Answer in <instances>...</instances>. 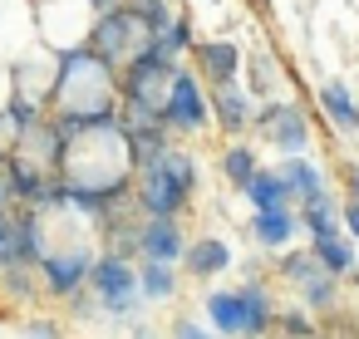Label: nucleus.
Wrapping results in <instances>:
<instances>
[{"mask_svg": "<svg viewBox=\"0 0 359 339\" xmlns=\"http://www.w3.org/2000/svg\"><path fill=\"white\" fill-rule=\"evenodd\" d=\"M50 109L79 113L89 128L118 123V69L104 55H94V45L60 50V84H55Z\"/></svg>", "mask_w": 359, "mask_h": 339, "instance_id": "nucleus-1", "label": "nucleus"}, {"mask_svg": "<svg viewBox=\"0 0 359 339\" xmlns=\"http://www.w3.org/2000/svg\"><path fill=\"white\" fill-rule=\"evenodd\" d=\"M276 314H280V300L266 280H241V285L202 295V319L222 339H271Z\"/></svg>", "mask_w": 359, "mask_h": 339, "instance_id": "nucleus-2", "label": "nucleus"}, {"mask_svg": "<svg viewBox=\"0 0 359 339\" xmlns=\"http://www.w3.org/2000/svg\"><path fill=\"white\" fill-rule=\"evenodd\" d=\"M197 192H202V158L182 143H172L168 158L133 172V197L143 216H187Z\"/></svg>", "mask_w": 359, "mask_h": 339, "instance_id": "nucleus-3", "label": "nucleus"}, {"mask_svg": "<svg viewBox=\"0 0 359 339\" xmlns=\"http://www.w3.org/2000/svg\"><path fill=\"white\" fill-rule=\"evenodd\" d=\"M271 265H276L280 285L295 295V305H305L310 314H339L344 280H339V275H334V270L310 251V241H305L300 251H295V246H290V251H280Z\"/></svg>", "mask_w": 359, "mask_h": 339, "instance_id": "nucleus-4", "label": "nucleus"}, {"mask_svg": "<svg viewBox=\"0 0 359 339\" xmlns=\"http://www.w3.org/2000/svg\"><path fill=\"white\" fill-rule=\"evenodd\" d=\"M89 290H94L104 319H114V324H133V319H143V310H148V300H143V290H138V261H128V256L99 251V261H94V270H89Z\"/></svg>", "mask_w": 359, "mask_h": 339, "instance_id": "nucleus-5", "label": "nucleus"}, {"mask_svg": "<svg viewBox=\"0 0 359 339\" xmlns=\"http://www.w3.org/2000/svg\"><path fill=\"white\" fill-rule=\"evenodd\" d=\"M94 261H99V236L94 231H84L79 241L69 236V241H55L45 256H40V285H45V300H69L74 290H84L89 285V270H94Z\"/></svg>", "mask_w": 359, "mask_h": 339, "instance_id": "nucleus-6", "label": "nucleus"}, {"mask_svg": "<svg viewBox=\"0 0 359 339\" xmlns=\"http://www.w3.org/2000/svg\"><path fill=\"white\" fill-rule=\"evenodd\" d=\"M177 60H168L158 45H148L143 55H133L123 69H118V104H133V109H148L163 118V104H168V89L177 79Z\"/></svg>", "mask_w": 359, "mask_h": 339, "instance_id": "nucleus-7", "label": "nucleus"}, {"mask_svg": "<svg viewBox=\"0 0 359 339\" xmlns=\"http://www.w3.org/2000/svg\"><path fill=\"white\" fill-rule=\"evenodd\" d=\"M163 123H168V133H172L177 143L217 133V118H212V89L202 84V74H197L192 64L177 69V79H172V89H168V104H163Z\"/></svg>", "mask_w": 359, "mask_h": 339, "instance_id": "nucleus-8", "label": "nucleus"}, {"mask_svg": "<svg viewBox=\"0 0 359 339\" xmlns=\"http://www.w3.org/2000/svg\"><path fill=\"white\" fill-rule=\"evenodd\" d=\"M271 153L280 158H300V153H315V133H310V113L295 104V99H261L256 104V128H251Z\"/></svg>", "mask_w": 359, "mask_h": 339, "instance_id": "nucleus-9", "label": "nucleus"}, {"mask_svg": "<svg viewBox=\"0 0 359 339\" xmlns=\"http://www.w3.org/2000/svg\"><path fill=\"white\" fill-rule=\"evenodd\" d=\"M89 45H94V55H104L114 69H123L133 55H143V50L153 45V30H148L143 15L133 11V0H123V6H114V11H99V20H94V30H89Z\"/></svg>", "mask_w": 359, "mask_h": 339, "instance_id": "nucleus-10", "label": "nucleus"}, {"mask_svg": "<svg viewBox=\"0 0 359 339\" xmlns=\"http://www.w3.org/2000/svg\"><path fill=\"white\" fill-rule=\"evenodd\" d=\"M246 236H251V246L266 256V261H276L280 251H290L305 231H300V212L295 207H271V212H251L246 216Z\"/></svg>", "mask_w": 359, "mask_h": 339, "instance_id": "nucleus-11", "label": "nucleus"}, {"mask_svg": "<svg viewBox=\"0 0 359 339\" xmlns=\"http://www.w3.org/2000/svg\"><path fill=\"white\" fill-rule=\"evenodd\" d=\"M40 45V6L35 0H0V60L15 64Z\"/></svg>", "mask_w": 359, "mask_h": 339, "instance_id": "nucleus-12", "label": "nucleus"}, {"mask_svg": "<svg viewBox=\"0 0 359 339\" xmlns=\"http://www.w3.org/2000/svg\"><path fill=\"white\" fill-rule=\"evenodd\" d=\"M187 64L202 74V84L207 89H217V84H236L241 79V69H246V50L236 45V40H197L192 45V55H187Z\"/></svg>", "mask_w": 359, "mask_h": 339, "instance_id": "nucleus-13", "label": "nucleus"}, {"mask_svg": "<svg viewBox=\"0 0 359 339\" xmlns=\"http://www.w3.org/2000/svg\"><path fill=\"white\" fill-rule=\"evenodd\" d=\"M11 79H15V94L50 104V99H55V84H60V50H50V45L25 50V55L11 64Z\"/></svg>", "mask_w": 359, "mask_h": 339, "instance_id": "nucleus-14", "label": "nucleus"}, {"mask_svg": "<svg viewBox=\"0 0 359 339\" xmlns=\"http://www.w3.org/2000/svg\"><path fill=\"white\" fill-rule=\"evenodd\" d=\"M256 94L236 79V84H217L212 89V118H217V133L222 138H241L256 128Z\"/></svg>", "mask_w": 359, "mask_h": 339, "instance_id": "nucleus-15", "label": "nucleus"}, {"mask_svg": "<svg viewBox=\"0 0 359 339\" xmlns=\"http://www.w3.org/2000/svg\"><path fill=\"white\" fill-rule=\"evenodd\" d=\"M226 270H236V246H231L226 236H192V241H187V251H182V275L212 285V280H222Z\"/></svg>", "mask_w": 359, "mask_h": 339, "instance_id": "nucleus-16", "label": "nucleus"}, {"mask_svg": "<svg viewBox=\"0 0 359 339\" xmlns=\"http://www.w3.org/2000/svg\"><path fill=\"white\" fill-rule=\"evenodd\" d=\"M315 104H320L325 123L334 128V138H359V94L349 79H325L315 89Z\"/></svg>", "mask_w": 359, "mask_h": 339, "instance_id": "nucleus-17", "label": "nucleus"}, {"mask_svg": "<svg viewBox=\"0 0 359 339\" xmlns=\"http://www.w3.org/2000/svg\"><path fill=\"white\" fill-rule=\"evenodd\" d=\"M182 251H187V231H182V216H143V231H138V261H172L182 265Z\"/></svg>", "mask_w": 359, "mask_h": 339, "instance_id": "nucleus-18", "label": "nucleus"}, {"mask_svg": "<svg viewBox=\"0 0 359 339\" xmlns=\"http://www.w3.org/2000/svg\"><path fill=\"white\" fill-rule=\"evenodd\" d=\"M295 212H300V231H305V241H320V236L344 231V197H334V192L305 197V202H295Z\"/></svg>", "mask_w": 359, "mask_h": 339, "instance_id": "nucleus-19", "label": "nucleus"}, {"mask_svg": "<svg viewBox=\"0 0 359 339\" xmlns=\"http://www.w3.org/2000/svg\"><path fill=\"white\" fill-rule=\"evenodd\" d=\"M138 290H143V300L148 305H172L177 295H182V265H172V261H138Z\"/></svg>", "mask_w": 359, "mask_h": 339, "instance_id": "nucleus-20", "label": "nucleus"}, {"mask_svg": "<svg viewBox=\"0 0 359 339\" xmlns=\"http://www.w3.org/2000/svg\"><path fill=\"white\" fill-rule=\"evenodd\" d=\"M285 84H290V74H285L280 55H271V50H251L246 55V89L256 99H280Z\"/></svg>", "mask_w": 359, "mask_h": 339, "instance_id": "nucleus-21", "label": "nucleus"}, {"mask_svg": "<svg viewBox=\"0 0 359 339\" xmlns=\"http://www.w3.org/2000/svg\"><path fill=\"white\" fill-rule=\"evenodd\" d=\"M266 162H261V153L246 143V138H226V148H222V158H217V172H222V182L231 187V192H246V182L261 172Z\"/></svg>", "mask_w": 359, "mask_h": 339, "instance_id": "nucleus-22", "label": "nucleus"}, {"mask_svg": "<svg viewBox=\"0 0 359 339\" xmlns=\"http://www.w3.org/2000/svg\"><path fill=\"white\" fill-rule=\"evenodd\" d=\"M276 167L285 172V182H290V197H295V202L330 192V172H325V162H320L315 153H300V158H280Z\"/></svg>", "mask_w": 359, "mask_h": 339, "instance_id": "nucleus-23", "label": "nucleus"}, {"mask_svg": "<svg viewBox=\"0 0 359 339\" xmlns=\"http://www.w3.org/2000/svg\"><path fill=\"white\" fill-rule=\"evenodd\" d=\"M0 300H6V310H35L45 300L40 270L35 265H6L0 270Z\"/></svg>", "mask_w": 359, "mask_h": 339, "instance_id": "nucleus-24", "label": "nucleus"}, {"mask_svg": "<svg viewBox=\"0 0 359 339\" xmlns=\"http://www.w3.org/2000/svg\"><path fill=\"white\" fill-rule=\"evenodd\" d=\"M246 207L251 212H271V207H295V197H290V182H285V172L280 167H261L251 182H246Z\"/></svg>", "mask_w": 359, "mask_h": 339, "instance_id": "nucleus-25", "label": "nucleus"}, {"mask_svg": "<svg viewBox=\"0 0 359 339\" xmlns=\"http://www.w3.org/2000/svg\"><path fill=\"white\" fill-rule=\"evenodd\" d=\"M310 251H315V256H320V261H325V265H330V270H334L339 280H344V275H349V270L359 265V241H354L349 231L320 236V241H310Z\"/></svg>", "mask_w": 359, "mask_h": 339, "instance_id": "nucleus-26", "label": "nucleus"}, {"mask_svg": "<svg viewBox=\"0 0 359 339\" xmlns=\"http://www.w3.org/2000/svg\"><path fill=\"white\" fill-rule=\"evenodd\" d=\"M276 334H285V339H315L320 334V314H310L305 305H280Z\"/></svg>", "mask_w": 359, "mask_h": 339, "instance_id": "nucleus-27", "label": "nucleus"}, {"mask_svg": "<svg viewBox=\"0 0 359 339\" xmlns=\"http://www.w3.org/2000/svg\"><path fill=\"white\" fill-rule=\"evenodd\" d=\"M65 314L74 319V324H99L104 319V310H99V300H94V290L84 285V290H74L69 300H65Z\"/></svg>", "mask_w": 359, "mask_h": 339, "instance_id": "nucleus-28", "label": "nucleus"}, {"mask_svg": "<svg viewBox=\"0 0 359 339\" xmlns=\"http://www.w3.org/2000/svg\"><path fill=\"white\" fill-rule=\"evenodd\" d=\"M20 339H65V324L55 314H25L20 319Z\"/></svg>", "mask_w": 359, "mask_h": 339, "instance_id": "nucleus-29", "label": "nucleus"}, {"mask_svg": "<svg viewBox=\"0 0 359 339\" xmlns=\"http://www.w3.org/2000/svg\"><path fill=\"white\" fill-rule=\"evenodd\" d=\"M172 339H222L212 324H202V319H192V314H177L172 319Z\"/></svg>", "mask_w": 359, "mask_h": 339, "instance_id": "nucleus-30", "label": "nucleus"}, {"mask_svg": "<svg viewBox=\"0 0 359 339\" xmlns=\"http://www.w3.org/2000/svg\"><path fill=\"white\" fill-rule=\"evenodd\" d=\"M339 187H344V197L359 202V162H344V167H339Z\"/></svg>", "mask_w": 359, "mask_h": 339, "instance_id": "nucleus-31", "label": "nucleus"}, {"mask_svg": "<svg viewBox=\"0 0 359 339\" xmlns=\"http://www.w3.org/2000/svg\"><path fill=\"white\" fill-rule=\"evenodd\" d=\"M344 231L359 241V202H354V197H344Z\"/></svg>", "mask_w": 359, "mask_h": 339, "instance_id": "nucleus-32", "label": "nucleus"}, {"mask_svg": "<svg viewBox=\"0 0 359 339\" xmlns=\"http://www.w3.org/2000/svg\"><path fill=\"white\" fill-rule=\"evenodd\" d=\"M11 94H15V79H11V64L0 60V109L11 104Z\"/></svg>", "mask_w": 359, "mask_h": 339, "instance_id": "nucleus-33", "label": "nucleus"}, {"mask_svg": "<svg viewBox=\"0 0 359 339\" xmlns=\"http://www.w3.org/2000/svg\"><path fill=\"white\" fill-rule=\"evenodd\" d=\"M128 329H133V334H128V339H158V329H153V324H148V319H133V324H128Z\"/></svg>", "mask_w": 359, "mask_h": 339, "instance_id": "nucleus-34", "label": "nucleus"}, {"mask_svg": "<svg viewBox=\"0 0 359 339\" xmlns=\"http://www.w3.org/2000/svg\"><path fill=\"white\" fill-rule=\"evenodd\" d=\"M94 11H114V6H123V0H89Z\"/></svg>", "mask_w": 359, "mask_h": 339, "instance_id": "nucleus-35", "label": "nucleus"}, {"mask_svg": "<svg viewBox=\"0 0 359 339\" xmlns=\"http://www.w3.org/2000/svg\"><path fill=\"white\" fill-rule=\"evenodd\" d=\"M344 285H349V290H359V265H354V270L344 275Z\"/></svg>", "mask_w": 359, "mask_h": 339, "instance_id": "nucleus-36", "label": "nucleus"}, {"mask_svg": "<svg viewBox=\"0 0 359 339\" xmlns=\"http://www.w3.org/2000/svg\"><path fill=\"white\" fill-rule=\"evenodd\" d=\"M271 339H285V334H271Z\"/></svg>", "mask_w": 359, "mask_h": 339, "instance_id": "nucleus-37", "label": "nucleus"}, {"mask_svg": "<svg viewBox=\"0 0 359 339\" xmlns=\"http://www.w3.org/2000/svg\"><path fill=\"white\" fill-rule=\"evenodd\" d=\"M212 6H222V0H212Z\"/></svg>", "mask_w": 359, "mask_h": 339, "instance_id": "nucleus-38", "label": "nucleus"}]
</instances>
